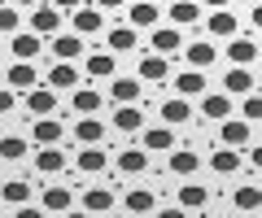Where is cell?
I'll use <instances>...</instances> for the list:
<instances>
[{
  "label": "cell",
  "mask_w": 262,
  "mask_h": 218,
  "mask_svg": "<svg viewBox=\"0 0 262 218\" xmlns=\"http://www.w3.org/2000/svg\"><path fill=\"white\" fill-rule=\"evenodd\" d=\"M70 31H79V35H96V31H105V9H101V5H79V9L70 13Z\"/></svg>",
  "instance_id": "6da1fadb"
},
{
  "label": "cell",
  "mask_w": 262,
  "mask_h": 218,
  "mask_svg": "<svg viewBox=\"0 0 262 218\" xmlns=\"http://www.w3.org/2000/svg\"><path fill=\"white\" fill-rule=\"evenodd\" d=\"M39 48H44L39 31H18V35H9V57L13 61H35Z\"/></svg>",
  "instance_id": "7a4b0ae2"
},
{
  "label": "cell",
  "mask_w": 262,
  "mask_h": 218,
  "mask_svg": "<svg viewBox=\"0 0 262 218\" xmlns=\"http://www.w3.org/2000/svg\"><path fill=\"white\" fill-rule=\"evenodd\" d=\"M219 140L232 144V149H249L253 123H249V118H241V123H236V118H223V123H219Z\"/></svg>",
  "instance_id": "3957f363"
},
{
  "label": "cell",
  "mask_w": 262,
  "mask_h": 218,
  "mask_svg": "<svg viewBox=\"0 0 262 218\" xmlns=\"http://www.w3.org/2000/svg\"><path fill=\"white\" fill-rule=\"evenodd\" d=\"M114 131L144 135V109H140V105H118V109H114Z\"/></svg>",
  "instance_id": "277c9868"
},
{
  "label": "cell",
  "mask_w": 262,
  "mask_h": 218,
  "mask_svg": "<svg viewBox=\"0 0 262 218\" xmlns=\"http://www.w3.org/2000/svg\"><path fill=\"white\" fill-rule=\"evenodd\" d=\"M201 118H210V123L232 118V92H206L201 96Z\"/></svg>",
  "instance_id": "5b68a950"
},
{
  "label": "cell",
  "mask_w": 262,
  "mask_h": 218,
  "mask_svg": "<svg viewBox=\"0 0 262 218\" xmlns=\"http://www.w3.org/2000/svg\"><path fill=\"white\" fill-rule=\"evenodd\" d=\"M61 13L53 0L48 5H39V9H31V31H39V35H53V31H61Z\"/></svg>",
  "instance_id": "8992f818"
},
{
  "label": "cell",
  "mask_w": 262,
  "mask_h": 218,
  "mask_svg": "<svg viewBox=\"0 0 262 218\" xmlns=\"http://www.w3.org/2000/svg\"><path fill=\"white\" fill-rule=\"evenodd\" d=\"M53 57L57 61H75V57H83V35H79V31H57L53 35Z\"/></svg>",
  "instance_id": "52a82bcc"
},
{
  "label": "cell",
  "mask_w": 262,
  "mask_h": 218,
  "mask_svg": "<svg viewBox=\"0 0 262 218\" xmlns=\"http://www.w3.org/2000/svg\"><path fill=\"white\" fill-rule=\"evenodd\" d=\"M227 61H232V66H253V61H258V44H253L249 35H232L227 39Z\"/></svg>",
  "instance_id": "ba28073f"
},
{
  "label": "cell",
  "mask_w": 262,
  "mask_h": 218,
  "mask_svg": "<svg viewBox=\"0 0 262 218\" xmlns=\"http://www.w3.org/2000/svg\"><path fill=\"white\" fill-rule=\"evenodd\" d=\"M35 171H39V175H61V171H66V153L57 149V144H39Z\"/></svg>",
  "instance_id": "9c48e42d"
},
{
  "label": "cell",
  "mask_w": 262,
  "mask_h": 218,
  "mask_svg": "<svg viewBox=\"0 0 262 218\" xmlns=\"http://www.w3.org/2000/svg\"><path fill=\"white\" fill-rule=\"evenodd\" d=\"M27 109L35 118H48L57 109V87H31V92H27Z\"/></svg>",
  "instance_id": "30bf717a"
},
{
  "label": "cell",
  "mask_w": 262,
  "mask_h": 218,
  "mask_svg": "<svg viewBox=\"0 0 262 218\" xmlns=\"http://www.w3.org/2000/svg\"><path fill=\"white\" fill-rule=\"evenodd\" d=\"M184 61H188V66H196V70H206V66H214V61H219V48L210 44V39H196V44L184 48Z\"/></svg>",
  "instance_id": "8fae6325"
},
{
  "label": "cell",
  "mask_w": 262,
  "mask_h": 218,
  "mask_svg": "<svg viewBox=\"0 0 262 218\" xmlns=\"http://www.w3.org/2000/svg\"><path fill=\"white\" fill-rule=\"evenodd\" d=\"M114 166H118L122 175H144L149 171V149H122L118 157H114Z\"/></svg>",
  "instance_id": "7c38bea8"
},
{
  "label": "cell",
  "mask_w": 262,
  "mask_h": 218,
  "mask_svg": "<svg viewBox=\"0 0 262 218\" xmlns=\"http://www.w3.org/2000/svg\"><path fill=\"white\" fill-rule=\"evenodd\" d=\"M75 140H79V144H101V140H105V123H101L96 114H79Z\"/></svg>",
  "instance_id": "4fadbf2b"
},
{
  "label": "cell",
  "mask_w": 262,
  "mask_h": 218,
  "mask_svg": "<svg viewBox=\"0 0 262 218\" xmlns=\"http://www.w3.org/2000/svg\"><path fill=\"white\" fill-rule=\"evenodd\" d=\"M210 171H214V175H236V171H241V149H232V144L214 149V153H210Z\"/></svg>",
  "instance_id": "5bb4252c"
},
{
  "label": "cell",
  "mask_w": 262,
  "mask_h": 218,
  "mask_svg": "<svg viewBox=\"0 0 262 218\" xmlns=\"http://www.w3.org/2000/svg\"><path fill=\"white\" fill-rule=\"evenodd\" d=\"M75 166H79V175H96V171H105V166H110V157H105L101 144H83V153L75 157Z\"/></svg>",
  "instance_id": "9a60e30c"
},
{
  "label": "cell",
  "mask_w": 262,
  "mask_h": 218,
  "mask_svg": "<svg viewBox=\"0 0 262 218\" xmlns=\"http://www.w3.org/2000/svg\"><path fill=\"white\" fill-rule=\"evenodd\" d=\"M35 79H39V75H35V66H31V61H13L9 75H5V83L18 87V92H31V87H39Z\"/></svg>",
  "instance_id": "2e32d148"
},
{
  "label": "cell",
  "mask_w": 262,
  "mask_h": 218,
  "mask_svg": "<svg viewBox=\"0 0 262 218\" xmlns=\"http://www.w3.org/2000/svg\"><path fill=\"white\" fill-rule=\"evenodd\" d=\"M162 123H170V127H184V123H192V105H188V96L162 101Z\"/></svg>",
  "instance_id": "e0dca14e"
},
{
  "label": "cell",
  "mask_w": 262,
  "mask_h": 218,
  "mask_svg": "<svg viewBox=\"0 0 262 218\" xmlns=\"http://www.w3.org/2000/svg\"><path fill=\"white\" fill-rule=\"evenodd\" d=\"M48 87H57V92H75V87H79V70L70 66V61H57V66L48 70Z\"/></svg>",
  "instance_id": "ac0fdd59"
},
{
  "label": "cell",
  "mask_w": 262,
  "mask_h": 218,
  "mask_svg": "<svg viewBox=\"0 0 262 218\" xmlns=\"http://www.w3.org/2000/svg\"><path fill=\"white\" fill-rule=\"evenodd\" d=\"M122 209H127V214H158V197H153L149 188H131L127 201H122Z\"/></svg>",
  "instance_id": "d6986e66"
},
{
  "label": "cell",
  "mask_w": 262,
  "mask_h": 218,
  "mask_svg": "<svg viewBox=\"0 0 262 218\" xmlns=\"http://www.w3.org/2000/svg\"><path fill=\"white\" fill-rule=\"evenodd\" d=\"M175 92L179 96H206V70H184V75H175Z\"/></svg>",
  "instance_id": "ffe728a7"
},
{
  "label": "cell",
  "mask_w": 262,
  "mask_h": 218,
  "mask_svg": "<svg viewBox=\"0 0 262 218\" xmlns=\"http://www.w3.org/2000/svg\"><path fill=\"white\" fill-rule=\"evenodd\" d=\"M206 31L214 39H232L236 35V13L232 9H214V13H210V22H206Z\"/></svg>",
  "instance_id": "44dd1931"
},
{
  "label": "cell",
  "mask_w": 262,
  "mask_h": 218,
  "mask_svg": "<svg viewBox=\"0 0 262 218\" xmlns=\"http://www.w3.org/2000/svg\"><path fill=\"white\" fill-rule=\"evenodd\" d=\"M223 92H232V96H249V92H253V75H249L245 66H232V70L223 75Z\"/></svg>",
  "instance_id": "7402d4cb"
},
{
  "label": "cell",
  "mask_w": 262,
  "mask_h": 218,
  "mask_svg": "<svg viewBox=\"0 0 262 218\" xmlns=\"http://www.w3.org/2000/svg\"><path fill=\"white\" fill-rule=\"evenodd\" d=\"M166 75H170V66H166V53H149V57L140 61V79H144V83H162Z\"/></svg>",
  "instance_id": "603a6c76"
},
{
  "label": "cell",
  "mask_w": 262,
  "mask_h": 218,
  "mask_svg": "<svg viewBox=\"0 0 262 218\" xmlns=\"http://www.w3.org/2000/svg\"><path fill=\"white\" fill-rule=\"evenodd\" d=\"M31 140H35V144H61V123H57L53 114H48V118H35Z\"/></svg>",
  "instance_id": "cb8c5ba5"
},
{
  "label": "cell",
  "mask_w": 262,
  "mask_h": 218,
  "mask_svg": "<svg viewBox=\"0 0 262 218\" xmlns=\"http://www.w3.org/2000/svg\"><path fill=\"white\" fill-rule=\"evenodd\" d=\"M144 149H149V153H170V149H175L170 123H162V127H149V131H144Z\"/></svg>",
  "instance_id": "d4e9b609"
},
{
  "label": "cell",
  "mask_w": 262,
  "mask_h": 218,
  "mask_svg": "<svg viewBox=\"0 0 262 218\" xmlns=\"http://www.w3.org/2000/svg\"><path fill=\"white\" fill-rule=\"evenodd\" d=\"M170 22H175V27L201 22V5H196V0H170Z\"/></svg>",
  "instance_id": "484cf974"
},
{
  "label": "cell",
  "mask_w": 262,
  "mask_h": 218,
  "mask_svg": "<svg viewBox=\"0 0 262 218\" xmlns=\"http://www.w3.org/2000/svg\"><path fill=\"white\" fill-rule=\"evenodd\" d=\"M140 83H144V79H114V83H110V96H114L118 105H136V101H140Z\"/></svg>",
  "instance_id": "4316f807"
},
{
  "label": "cell",
  "mask_w": 262,
  "mask_h": 218,
  "mask_svg": "<svg viewBox=\"0 0 262 218\" xmlns=\"http://www.w3.org/2000/svg\"><path fill=\"white\" fill-rule=\"evenodd\" d=\"M179 48H184V35H179L175 27H158L153 31V53H166L170 57V53H179Z\"/></svg>",
  "instance_id": "83f0119b"
},
{
  "label": "cell",
  "mask_w": 262,
  "mask_h": 218,
  "mask_svg": "<svg viewBox=\"0 0 262 218\" xmlns=\"http://www.w3.org/2000/svg\"><path fill=\"white\" fill-rule=\"evenodd\" d=\"M196 166H201V157H196L192 149H175V153L166 157V171H170V175H192Z\"/></svg>",
  "instance_id": "f1b7e54d"
},
{
  "label": "cell",
  "mask_w": 262,
  "mask_h": 218,
  "mask_svg": "<svg viewBox=\"0 0 262 218\" xmlns=\"http://www.w3.org/2000/svg\"><path fill=\"white\" fill-rule=\"evenodd\" d=\"M127 22L131 27H158V5L153 0H136L127 9Z\"/></svg>",
  "instance_id": "f546056e"
},
{
  "label": "cell",
  "mask_w": 262,
  "mask_h": 218,
  "mask_svg": "<svg viewBox=\"0 0 262 218\" xmlns=\"http://www.w3.org/2000/svg\"><path fill=\"white\" fill-rule=\"evenodd\" d=\"M83 209L88 214H110L114 209V192L110 188H88L83 192Z\"/></svg>",
  "instance_id": "4dcf8cb0"
},
{
  "label": "cell",
  "mask_w": 262,
  "mask_h": 218,
  "mask_svg": "<svg viewBox=\"0 0 262 218\" xmlns=\"http://www.w3.org/2000/svg\"><path fill=\"white\" fill-rule=\"evenodd\" d=\"M206 201H210V192L196 188V183H184V188H179V205H184L188 214H201V209H206Z\"/></svg>",
  "instance_id": "1f68e13d"
},
{
  "label": "cell",
  "mask_w": 262,
  "mask_h": 218,
  "mask_svg": "<svg viewBox=\"0 0 262 218\" xmlns=\"http://www.w3.org/2000/svg\"><path fill=\"white\" fill-rule=\"evenodd\" d=\"M88 75H92V79H114V48H110V53H88Z\"/></svg>",
  "instance_id": "d6a6232c"
},
{
  "label": "cell",
  "mask_w": 262,
  "mask_h": 218,
  "mask_svg": "<svg viewBox=\"0 0 262 218\" xmlns=\"http://www.w3.org/2000/svg\"><path fill=\"white\" fill-rule=\"evenodd\" d=\"M232 205L241 209V214H253V209L262 205V188H253V183H245V188L232 192Z\"/></svg>",
  "instance_id": "836d02e7"
},
{
  "label": "cell",
  "mask_w": 262,
  "mask_h": 218,
  "mask_svg": "<svg viewBox=\"0 0 262 218\" xmlns=\"http://www.w3.org/2000/svg\"><path fill=\"white\" fill-rule=\"evenodd\" d=\"M0 197H5V205H9V209H18V205H27V201H31V183L27 179H9Z\"/></svg>",
  "instance_id": "e575fe53"
},
{
  "label": "cell",
  "mask_w": 262,
  "mask_h": 218,
  "mask_svg": "<svg viewBox=\"0 0 262 218\" xmlns=\"http://www.w3.org/2000/svg\"><path fill=\"white\" fill-rule=\"evenodd\" d=\"M70 105H75L79 114H96V109L105 105V96L92 92V87H75V101H70Z\"/></svg>",
  "instance_id": "d590c367"
},
{
  "label": "cell",
  "mask_w": 262,
  "mask_h": 218,
  "mask_svg": "<svg viewBox=\"0 0 262 218\" xmlns=\"http://www.w3.org/2000/svg\"><path fill=\"white\" fill-rule=\"evenodd\" d=\"M39 201H44V209H48V214H66V209L75 205V197H70L66 188H48Z\"/></svg>",
  "instance_id": "8d00e7d4"
},
{
  "label": "cell",
  "mask_w": 262,
  "mask_h": 218,
  "mask_svg": "<svg viewBox=\"0 0 262 218\" xmlns=\"http://www.w3.org/2000/svg\"><path fill=\"white\" fill-rule=\"evenodd\" d=\"M110 48L114 53H136V27H118V31H110Z\"/></svg>",
  "instance_id": "74e56055"
},
{
  "label": "cell",
  "mask_w": 262,
  "mask_h": 218,
  "mask_svg": "<svg viewBox=\"0 0 262 218\" xmlns=\"http://www.w3.org/2000/svg\"><path fill=\"white\" fill-rule=\"evenodd\" d=\"M0 157H5V161L27 157V140H22V135H5V140H0Z\"/></svg>",
  "instance_id": "f35d334b"
},
{
  "label": "cell",
  "mask_w": 262,
  "mask_h": 218,
  "mask_svg": "<svg viewBox=\"0 0 262 218\" xmlns=\"http://www.w3.org/2000/svg\"><path fill=\"white\" fill-rule=\"evenodd\" d=\"M22 5H13V0H5V13H0V27L9 31V35H18V27H22Z\"/></svg>",
  "instance_id": "ab89813d"
},
{
  "label": "cell",
  "mask_w": 262,
  "mask_h": 218,
  "mask_svg": "<svg viewBox=\"0 0 262 218\" xmlns=\"http://www.w3.org/2000/svg\"><path fill=\"white\" fill-rule=\"evenodd\" d=\"M241 109H245V118H249V123H262V96L258 92H249L241 101Z\"/></svg>",
  "instance_id": "60d3db41"
},
{
  "label": "cell",
  "mask_w": 262,
  "mask_h": 218,
  "mask_svg": "<svg viewBox=\"0 0 262 218\" xmlns=\"http://www.w3.org/2000/svg\"><path fill=\"white\" fill-rule=\"evenodd\" d=\"M13 105H18V87H5L0 92V114H13Z\"/></svg>",
  "instance_id": "b9f144b4"
},
{
  "label": "cell",
  "mask_w": 262,
  "mask_h": 218,
  "mask_svg": "<svg viewBox=\"0 0 262 218\" xmlns=\"http://www.w3.org/2000/svg\"><path fill=\"white\" fill-rule=\"evenodd\" d=\"M184 214H188L184 205H162V209H158V218H184Z\"/></svg>",
  "instance_id": "7bdbcfd3"
},
{
  "label": "cell",
  "mask_w": 262,
  "mask_h": 218,
  "mask_svg": "<svg viewBox=\"0 0 262 218\" xmlns=\"http://www.w3.org/2000/svg\"><path fill=\"white\" fill-rule=\"evenodd\" d=\"M249 166H253V171H262V144H253V149H249Z\"/></svg>",
  "instance_id": "ee69618b"
},
{
  "label": "cell",
  "mask_w": 262,
  "mask_h": 218,
  "mask_svg": "<svg viewBox=\"0 0 262 218\" xmlns=\"http://www.w3.org/2000/svg\"><path fill=\"white\" fill-rule=\"evenodd\" d=\"M53 5H57V9H66V13H75L79 5H83V0H53Z\"/></svg>",
  "instance_id": "f6af8a7d"
},
{
  "label": "cell",
  "mask_w": 262,
  "mask_h": 218,
  "mask_svg": "<svg viewBox=\"0 0 262 218\" xmlns=\"http://www.w3.org/2000/svg\"><path fill=\"white\" fill-rule=\"evenodd\" d=\"M249 22H253V27H258V31H262V0H258V5H253V18H249Z\"/></svg>",
  "instance_id": "bcb514c9"
},
{
  "label": "cell",
  "mask_w": 262,
  "mask_h": 218,
  "mask_svg": "<svg viewBox=\"0 0 262 218\" xmlns=\"http://www.w3.org/2000/svg\"><path fill=\"white\" fill-rule=\"evenodd\" d=\"M201 5H210V9H227L232 0H201Z\"/></svg>",
  "instance_id": "7dc6e473"
},
{
  "label": "cell",
  "mask_w": 262,
  "mask_h": 218,
  "mask_svg": "<svg viewBox=\"0 0 262 218\" xmlns=\"http://www.w3.org/2000/svg\"><path fill=\"white\" fill-rule=\"evenodd\" d=\"M13 5H22V9H39L44 0H13Z\"/></svg>",
  "instance_id": "c3c4849f"
},
{
  "label": "cell",
  "mask_w": 262,
  "mask_h": 218,
  "mask_svg": "<svg viewBox=\"0 0 262 218\" xmlns=\"http://www.w3.org/2000/svg\"><path fill=\"white\" fill-rule=\"evenodd\" d=\"M92 5H101V9H118L122 0H92Z\"/></svg>",
  "instance_id": "681fc988"
},
{
  "label": "cell",
  "mask_w": 262,
  "mask_h": 218,
  "mask_svg": "<svg viewBox=\"0 0 262 218\" xmlns=\"http://www.w3.org/2000/svg\"><path fill=\"white\" fill-rule=\"evenodd\" d=\"M253 5H258V0H253Z\"/></svg>",
  "instance_id": "f907efd6"
}]
</instances>
